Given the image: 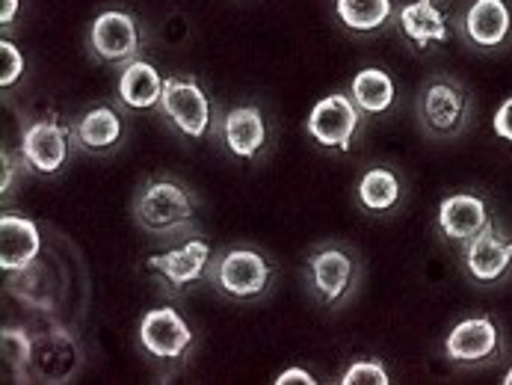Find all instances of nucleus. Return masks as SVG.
Returning <instances> with one entry per match:
<instances>
[{
    "mask_svg": "<svg viewBox=\"0 0 512 385\" xmlns=\"http://www.w3.org/2000/svg\"><path fill=\"white\" fill-rule=\"evenodd\" d=\"M163 83L166 77H160V72L143 60H131L128 66L119 69V80H116V95L119 101L134 110V113H148V110H157L160 107V98H163Z\"/></svg>",
    "mask_w": 512,
    "mask_h": 385,
    "instance_id": "aec40b11",
    "label": "nucleus"
},
{
    "mask_svg": "<svg viewBox=\"0 0 512 385\" xmlns=\"http://www.w3.org/2000/svg\"><path fill=\"white\" fill-rule=\"evenodd\" d=\"M157 110L187 140L211 137L220 122V116L214 113V101L208 98V92L199 86L196 77H166Z\"/></svg>",
    "mask_w": 512,
    "mask_h": 385,
    "instance_id": "423d86ee",
    "label": "nucleus"
},
{
    "mask_svg": "<svg viewBox=\"0 0 512 385\" xmlns=\"http://www.w3.org/2000/svg\"><path fill=\"white\" fill-rule=\"evenodd\" d=\"M3 353V374L15 383H30V353H33V332L21 326H6L0 335Z\"/></svg>",
    "mask_w": 512,
    "mask_h": 385,
    "instance_id": "b1692460",
    "label": "nucleus"
},
{
    "mask_svg": "<svg viewBox=\"0 0 512 385\" xmlns=\"http://www.w3.org/2000/svg\"><path fill=\"white\" fill-rule=\"evenodd\" d=\"M140 347L143 353L151 356L154 362L160 365H175V362H184V356L193 350V329L190 323L181 317V311L163 306L151 308L143 314L140 320Z\"/></svg>",
    "mask_w": 512,
    "mask_h": 385,
    "instance_id": "ddd939ff",
    "label": "nucleus"
},
{
    "mask_svg": "<svg viewBox=\"0 0 512 385\" xmlns=\"http://www.w3.org/2000/svg\"><path fill=\"white\" fill-rule=\"evenodd\" d=\"M18 9H21V0H0V27L9 30L12 21L18 18Z\"/></svg>",
    "mask_w": 512,
    "mask_h": 385,
    "instance_id": "c756f323",
    "label": "nucleus"
},
{
    "mask_svg": "<svg viewBox=\"0 0 512 385\" xmlns=\"http://www.w3.org/2000/svg\"><path fill=\"white\" fill-rule=\"evenodd\" d=\"M356 199L367 214H388L400 205L403 184H400L397 172H391L385 166H370L356 187Z\"/></svg>",
    "mask_w": 512,
    "mask_h": 385,
    "instance_id": "4be33fe9",
    "label": "nucleus"
},
{
    "mask_svg": "<svg viewBox=\"0 0 512 385\" xmlns=\"http://www.w3.org/2000/svg\"><path fill=\"white\" fill-rule=\"evenodd\" d=\"M83 368V350L72 332L63 326H48L45 332H33L30 353V383H72Z\"/></svg>",
    "mask_w": 512,
    "mask_h": 385,
    "instance_id": "f8f14e48",
    "label": "nucleus"
},
{
    "mask_svg": "<svg viewBox=\"0 0 512 385\" xmlns=\"http://www.w3.org/2000/svg\"><path fill=\"white\" fill-rule=\"evenodd\" d=\"M471 95L456 77H430L418 92V122L430 140H456L471 122Z\"/></svg>",
    "mask_w": 512,
    "mask_h": 385,
    "instance_id": "20e7f679",
    "label": "nucleus"
},
{
    "mask_svg": "<svg viewBox=\"0 0 512 385\" xmlns=\"http://www.w3.org/2000/svg\"><path fill=\"white\" fill-rule=\"evenodd\" d=\"M21 166H27V163H24V157H21V152L12 154L9 149H3V178H0V193H3V196H9V190H12V178H18Z\"/></svg>",
    "mask_w": 512,
    "mask_h": 385,
    "instance_id": "bb28decb",
    "label": "nucleus"
},
{
    "mask_svg": "<svg viewBox=\"0 0 512 385\" xmlns=\"http://www.w3.org/2000/svg\"><path fill=\"white\" fill-rule=\"evenodd\" d=\"M214 134H220V143L237 160H258L270 143L267 119L255 104H240L231 107L228 113H220Z\"/></svg>",
    "mask_w": 512,
    "mask_h": 385,
    "instance_id": "2eb2a0df",
    "label": "nucleus"
},
{
    "mask_svg": "<svg viewBox=\"0 0 512 385\" xmlns=\"http://www.w3.org/2000/svg\"><path fill=\"white\" fill-rule=\"evenodd\" d=\"M501 383H504V385H512V368H510V371H507V377H504Z\"/></svg>",
    "mask_w": 512,
    "mask_h": 385,
    "instance_id": "7c9ffc66",
    "label": "nucleus"
},
{
    "mask_svg": "<svg viewBox=\"0 0 512 385\" xmlns=\"http://www.w3.org/2000/svg\"><path fill=\"white\" fill-rule=\"evenodd\" d=\"M504 353L501 329L492 317H465L444 338V359L456 368L495 365Z\"/></svg>",
    "mask_w": 512,
    "mask_h": 385,
    "instance_id": "9d476101",
    "label": "nucleus"
},
{
    "mask_svg": "<svg viewBox=\"0 0 512 385\" xmlns=\"http://www.w3.org/2000/svg\"><path fill=\"white\" fill-rule=\"evenodd\" d=\"M77 146L74 125L63 122L60 116H42L24 125L18 152L24 157L27 169L36 175H57L66 169L72 149Z\"/></svg>",
    "mask_w": 512,
    "mask_h": 385,
    "instance_id": "0eeeda50",
    "label": "nucleus"
},
{
    "mask_svg": "<svg viewBox=\"0 0 512 385\" xmlns=\"http://www.w3.org/2000/svg\"><path fill=\"white\" fill-rule=\"evenodd\" d=\"M42 249L39 226L21 214H0V267L6 276L30 273Z\"/></svg>",
    "mask_w": 512,
    "mask_h": 385,
    "instance_id": "f3484780",
    "label": "nucleus"
},
{
    "mask_svg": "<svg viewBox=\"0 0 512 385\" xmlns=\"http://www.w3.org/2000/svg\"><path fill=\"white\" fill-rule=\"evenodd\" d=\"M394 24L403 42L418 54L450 42V15L441 0H409L397 6Z\"/></svg>",
    "mask_w": 512,
    "mask_h": 385,
    "instance_id": "4468645a",
    "label": "nucleus"
},
{
    "mask_svg": "<svg viewBox=\"0 0 512 385\" xmlns=\"http://www.w3.org/2000/svg\"><path fill=\"white\" fill-rule=\"evenodd\" d=\"M492 128H495V134H498L501 140L512 143V98H507V101L498 107V113H495V119H492Z\"/></svg>",
    "mask_w": 512,
    "mask_h": 385,
    "instance_id": "cd10ccee",
    "label": "nucleus"
},
{
    "mask_svg": "<svg viewBox=\"0 0 512 385\" xmlns=\"http://www.w3.org/2000/svg\"><path fill=\"white\" fill-rule=\"evenodd\" d=\"M89 51L95 60L107 66H116V69L128 66L131 60L143 54L140 21L125 9H104L89 24Z\"/></svg>",
    "mask_w": 512,
    "mask_h": 385,
    "instance_id": "1a4fd4ad",
    "label": "nucleus"
},
{
    "mask_svg": "<svg viewBox=\"0 0 512 385\" xmlns=\"http://www.w3.org/2000/svg\"><path fill=\"white\" fill-rule=\"evenodd\" d=\"M359 128H362V110L353 104V98L347 92H332V95L320 98L305 119L308 137L317 146L338 149V152H350Z\"/></svg>",
    "mask_w": 512,
    "mask_h": 385,
    "instance_id": "9b49d317",
    "label": "nucleus"
},
{
    "mask_svg": "<svg viewBox=\"0 0 512 385\" xmlns=\"http://www.w3.org/2000/svg\"><path fill=\"white\" fill-rule=\"evenodd\" d=\"M350 98L362 110V116H385L397 101L394 77L382 69H362L350 83Z\"/></svg>",
    "mask_w": 512,
    "mask_h": 385,
    "instance_id": "412c9836",
    "label": "nucleus"
},
{
    "mask_svg": "<svg viewBox=\"0 0 512 385\" xmlns=\"http://www.w3.org/2000/svg\"><path fill=\"white\" fill-rule=\"evenodd\" d=\"M341 385H388L391 383V377H388V371L379 365V362H373V359H359V362H353L344 374H341Z\"/></svg>",
    "mask_w": 512,
    "mask_h": 385,
    "instance_id": "393cba45",
    "label": "nucleus"
},
{
    "mask_svg": "<svg viewBox=\"0 0 512 385\" xmlns=\"http://www.w3.org/2000/svg\"><path fill=\"white\" fill-rule=\"evenodd\" d=\"M211 261H214L211 243L199 234H190L187 240H175L169 249L148 255L146 267L166 297H184L193 285L208 282Z\"/></svg>",
    "mask_w": 512,
    "mask_h": 385,
    "instance_id": "39448f33",
    "label": "nucleus"
},
{
    "mask_svg": "<svg viewBox=\"0 0 512 385\" xmlns=\"http://www.w3.org/2000/svg\"><path fill=\"white\" fill-rule=\"evenodd\" d=\"M276 282V264L255 246H225L214 252L208 285L231 303H258Z\"/></svg>",
    "mask_w": 512,
    "mask_h": 385,
    "instance_id": "f03ea898",
    "label": "nucleus"
},
{
    "mask_svg": "<svg viewBox=\"0 0 512 385\" xmlns=\"http://www.w3.org/2000/svg\"><path fill=\"white\" fill-rule=\"evenodd\" d=\"M134 223L140 229L175 243L196 231V196L175 178H146L134 193Z\"/></svg>",
    "mask_w": 512,
    "mask_h": 385,
    "instance_id": "f257e3e1",
    "label": "nucleus"
},
{
    "mask_svg": "<svg viewBox=\"0 0 512 385\" xmlns=\"http://www.w3.org/2000/svg\"><path fill=\"white\" fill-rule=\"evenodd\" d=\"M394 0H335V15L350 33H379L394 21Z\"/></svg>",
    "mask_w": 512,
    "mask_h": 385,
    "instance_id": "5701e85b",
    "label": "nucleus"
},
{
    "mask_svg": "<svg viewBox=\"0 0 512 385\" xmlns=\"http://www.w3.org/2000/svg\"><path fill=\"white\" fill-rule=\"evenodd\" d=\"M125 134H128L125 119H122L119 107H113V104H98V107L86 110L74 125L77 149L89 154L116 152L122 146Z\"/></svg>",
    "mask_w": 512,
    "mask_h": 385,
    "instance_id": "6ab92c4d",
    "label": "nucleus"
},
{
    "mask_svg": "<svg viewBox=\"0 0 512 385\" xmlns=\"http://www.w3.org/2000/svg\"><path fill=\"white\" fill-rule=\"evenodd\" d=\"M21 77H24V54L9 39H0V86L12 89Z\"/></svg>",
    "mask_w": 512,
    "mask_h": 385,
    "instance_id": "a878e982",
    "label": "nucleus"
},
{
    "mask_svg": "<svg viewBox=\"0 0 512 385\" xmlns=\"http://www.w3.org/2000/svg\"><path fill=\"white\" fill-rule=\"evenodd\" d=\"M362 276L359 258L344 243H320L302 261L305 291L323 308H341L356 291Z\"/></svg>",
    "mask_w": 512,
    "mask_h": 385,
    "instance_id": "7ed1b4c3",
    "label": "nucleus"
},
{
    "mask_svg": "<svg viewBox=\"0 0 512 385\" xmlns=\"http://www.w3.org/2000/svg\"><path fill=\"white\" fill-rule=\"evenodd\" d=\"M492 220L489 205L477 193H453L441 199L439 214H436V229L447 243L465 246L477 231Z\"/></svg>",
    "mask_w": 512,
    "mask_h": 385,
    "instance_id": "a211bd4d",
    "label": "nucleus"
},
{
    "mask_svg": "<svg viewBox=\"0 0 512 385\" xmlns=\"http://www.w3.org/2000/svg\"><path fill=\"white\" fill-rule=\"evenodd\" d=\"M462 270L477 285H498L512 270V234L501 220H489L462 246Z\"/></svg>",
    "mask_w": 512,
    "mask_h": 385,
    "instance_id": "6e6552de",
    "label": "nucleus"
},
{
    "mask_svg": "<svg viewBox=\"0 0 512 385\" xmlns=\"http://www.w3.org/2000/svg\"><path fill=\"white\" fill-rule=\"evenodd\" d=\"M459 33L471 48H501L512 33V12L507 0H471L459 21Z\"/></svg>",
    "mask_w": 512,
    "mask_h": 385,
    "instance_id": "dca6fc26",
    "label": "nucleus"
},
{
    "mask_svg": "<svg viewBox=\"0 0 512 385\" xmlns=\"http://www.w3.org/2000/svg\"><path fill=\"white\" fill-rule=\"evenodd\" d=\"M276 385H291V383H302V385H317V380L308 374V371H302V368H288V371H282L276 380Z\"/></svg>",
    "mask_w": 512,
    "mask_h": 385,
    "instance_id": "c85d7f7f",
    "label": "nucleus"
}]
</instances>
